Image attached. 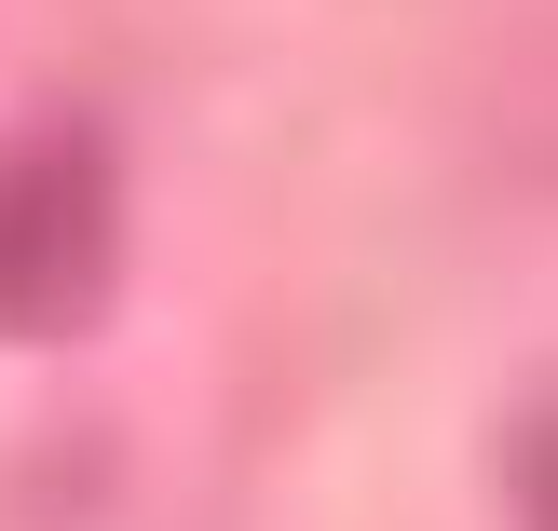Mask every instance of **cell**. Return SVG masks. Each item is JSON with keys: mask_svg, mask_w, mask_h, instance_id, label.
<instances>
[{"mask_svg": "<svg viewBox=\"0 0 558 531\" xmlns=\"http://www.w3.org/2000/svg\"><path fill=\"white\" fill-rule=\"evenodd\" d=\"M109 273H123V178L82 123H41L0 150V327L14 341H69L96 327Z\"/></svg>", "mask_w": 558, "mask_h": 531, "instance_id": "cell-1", "label": "cell"}]
</instances>
